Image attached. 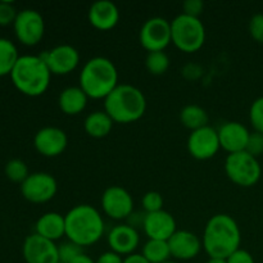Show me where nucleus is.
Instances as JSON below:
<instances>
[{
    "label": "nucleus",
    "mask_w": 263,
    "mask_h": 263,
    "mask_svg": "<svg viewBox=\"0 0 263 263\" xmlns=\"http://www.w3.org/2000/svg\"><path fill=\"white\" fill-rule=\"evenodd\" d=\"M202 243L210 258L226 259L240 248V228L230 215L218 213L208 220Z\"/></svg>",
    "instance_id": "f257e3e1"
},
{
    "label": "nucleus",
    "mask_w": 263,
    "mask_h": 263,
    "mask_svg": "<svg viewBox=\"0 0 263 263\" xmlns=\"http://www.w3.org/2000/svg\"><path fill=\"white\" fill-rule=\"evenodd\" d=\"M66 236L77 246L90 247L103 238L105 223L99 211L90 204H77L64 215Z\"/></svg>",
    "instance_id": "f03ea898"
},
{
    "label": "nucleus",
    "mask_w": 263,
    "mask_h": 263,
    "mask_svg": "<svg viewBox=\"0 0 263 263\" xmlns=\"http://www.w3.org/2000/svg\"><path fill=\"white\" fill-rule=\"evenodd\" d=\"M118 85V71L110 59L94 57L82 66L79 86L89 99H105Z\"/></svg>",
    "instance_id": "7ed1b4c3"
},
{
    "label": "nucleus",
    "mask_w": 263,
    "mask_h": 263,
    "mask_svg": "<svg viewBox=\"0 0 263 263\" xmlns=\"http://www.w3.org/2000/svg\"><path fill=\"white\" fill-rule=\"evenodd\" d=\"M104 110L115 123L136 122L145 115V95L134 85L120 84L104 99Z\"/></svg>",
    "instance_id": "20e7f679"
},
{
    "label": "nucleus",
    "mask_w": 263,
    "mask_h": 263,
    "mask_svg": "<svg viewBox=\"0 0 263 263\" xmlns=\"http://www.w3.org/2000/svg\"><path fill=\"white\" fill-rule=\"evenodd\" d=\"M10 79L18 91L35 98L49 89L51 72L40 55H21L10 73Z\"/></svg>",
    "instance_id": "39448f33"
},
{
    "label": "nucleus",
    "mask_w": 263,
    "mask_h": 263,
    "mask_svg": "<svg viewBox=\"0 0 263 263\" xmlns=\"http://www.w3.org/2000/svg\"><path fill=\"white\" fill-rule=\"evenodd\" d=\"M172 43L184 53H195L205 43V27L200 18L181 13L171 22Z\"/></svg>",
    "instance_id": "423d86ee"
},
{
    "label": "nucleus",
    "mask_w": 263,
    "mask_h": 263,
    "mask_svg": "<svg viewBox=\"0 0 263 263\" xmlns=\"http://www.w3.org/2000/svg\"><path fill=\"white\" fill-rule=\"evenodd\" d=\"M225 172L229 179L241 187L254 186L262 176V167L258 158L249 153L228 154L225 159Z\"/></svg>",
    "instance_id": "0eeeda50"
},
{
    "label": "nucleus",
    "mask_w": 263,
    "mask_h": 263,
    "mask_svg": "<svg viewBox=\"0 0 263 263\" xmlns=\"http://www.w3.org/2000/svg\"><path fill=\"white\" fill-rule=\"evenodd\" d=\"M139 41L148 53L164 51V49L172 43L171 22L163 17L149 18L141 26Z\"/></svg>",
    "instance_id": "6e6552de"
},
{
    "label": "nucleus",
    "mask_w": 263,
    "mask_h": 263,
    "mask_svg": "<svg viewBox=\"0 0 263 263\" xmlns=\"http://www.w3.org/2000/svg\"><path fill=\"white\" fill-rule=\"evenodd\" d=\"M15 37L26 46H35L43 40L45 33V21L35 9H22L18 12L14 23Z\"/></svg>",
    "instance_id": "1a4fd4ad"
},
{
    "label": "nucleus",
    "mask_w": 263,
    "mask_h": 263,
    "mask_svg": "<svg viewBox=\"0 0 263 263\" xmlns=\"http://www.w3.org/2000/svg\"><path fill=\"white\" fill-rule=\"evenodd\" d=\"M21 193L30 203L41 204L53 199L58 193V182L48 172H33L21 184Z\"/></svg>",
    "instance_id": "9d476101"
},
{
    "label": "nucleus",
    "mask_w": 263,
    "mask_h": 263,
    "mask_svg": "<svg viewBox=\"0 0 263 263\" xmlns=\"http://www.w3.org/2000/svg\"><path fill=\"white\" fill-rule=\"evenodd\" d=\"M221 149L218 133L212 126H204L190 133L187 138V152L198 161L213 158Z\"/></svg>",
    "instance_id": "9b49d317"
},
{
    "label": "nucleus",
    "mask_w": 263,
    "mask_h": 263,
    "mask_svg": "<svg viewBox=\"0 0 263 263\" xmlns=\"http://www.w3.org/2000/svg\"><path fill=\"white\" fill-rule=\"evenodd\" d=\"M102 210L109 218L116 221L127 220L134 212L133 195L122 186L113 185L107 187L102 194Z\"/></svg>",
    "instance_id": "f8f14e48"
},
{
    "label": "nucleus",
    "mask_w": 263,
    "mask_h": 263,
    "mask_svg": "<svg viewBox=\"0 0 263 263\" xmlns=\"http://www.w3.org/2000/svg\"><path fill=\"white\" fill-rule=\"evenodd\" d=\"M40 57L44 59L48 68L50 69L51 74H58V76L71 73L80 64L79 50L68 44H61V45L54 46L50 50H46L40 54Z\"/></svg>",
    "instance_id": "ddd939ff"
},
{
    "label": "nucleus",
    "mask_w": 263,
    "mask_h": 263,
    "mask_svg": "<svg viewBox=\"0 0 263 263\" xmlns=\"http://www.w3.org/2000/svg\"><path fill=\"white\" fill-rule=\"evenodd\" d=\"M22 254L26 263H58V246L36 233L25 239Z\"/></svg>",
    "instance_id": "4468645a"
},
{
    "label": "nucleus",
    "mask_w": 263,
    "mask_h": 263,
    "mask_svg": "<svg viewBox=\"0 0 263 263\" xmlns=\"http://www.w3.org/2000/svg\"><path fill=\"white\" fill-rule=\"evenodd\" d=\"M68 136L66 131L55 126H45L33 136V146L44 157L54 158L66 151Z\"/></svg>",
    "instance_id": "2eb2a0df"
},
{
    "label": "nucleus",
    "mask_w": 263,
    "mask_h": 263,
    "mask_svg": "<svg viewBox=\"0 0 263 263\" xmlns=\"http://www.w3.org/2000/svg\"><path fill=\"white\" fill-rule=\"evenodd\" d=\"M107 241L110 251L122 257H127L135 253L138 249L140 244V235L133 226L127 223H120L113 226L112 230L108 233Z\"/></svg>",
    "instance_id": "dca6fc26"
},
{
    "label": "nucleus",
    "mask_w": 263,
    "mask_h": 263,
    "mask_svg": "<svg viewBox=\"0 0 263 263\" xmlns=\"http://www.w3.org/2000/svg\"><path fill=\"white\" fill-rule=\"evenodd\" d=\"M143 230L148 239L168 241L170 238L177 231L176 220L171 213L164 210L146 213Z\"/></svg>",
    "instance_id": "f3484780"
},
{
    "label": "nucleus",
    "mask_w": 263,
    "mask_h": 263,
    "mask_svg": "<svg viewBox=\"0 0 263 263\" xmlns=\"http://www.w3.org/2000/svg\"><path fill=\"white\" fill-rule=\"evenodd\" d=\"M171 257L177 261H190L198 257L203 243L197 234L189 230H177L168 240Z\"/></svg>",
    "instance_id": "a211bd4d"
},
{
    "label": "nucleus",
    "mask_w": 263,
    "mask_h": 263,
    "mask_svg": "<svg viewBox=\"0 0 263 263\" xmlns=\"http://www.w3.org/2000/svg\"><path fill=\"white\" fill-rule=\"evenodd\" d=\"M217 133L221 149L226 151L229 154L246 151L251 133L243 123L229 121L218 128Z\"/></svg>",
    "instance_id": "6ab92c4d"
},
{
    "label": "nucleus",
    "mask_w": 263,
    "mask_h": 263,
    "mask_svg": "<svg viewBox=\"0 0 263 263\" xmlns=\"http://www.w3.org/2000/svg\"><path fill=\"white\" fill-rule=\"evenodd\" d=\"M120 9L109 0H99L91 4L87 18L90 25L99 31H109L117 26L120 21Z\"/></svg>",
    "instance_id": "aec40b11"
},
{
    "label": "nucleus",
    "mask_w": 263,
    "mask_h": 263,
    "mask_svg": "<svg viewBox=\"0 0 263 263\" xmlns=\"http://www.w3.org/2000/svg\"><path fill=\"white\" fill-rule=\"evenodd\" d=\"M35 233L43 238L55 243L66 236V220L58 212H46L37 218L35 223Z\"/></svg>",
    "instance_id": "412c9836"
},
{
    "label": "nucleus",
    "mask_w": 263,
    "mask_h": 263,
    "mask_svg": "<svg viewBox=\"0 0 263 263\" xmlns=\"http://www.w3.org/2000/svg\"><path fill=\"white\" fill-rule=\"evenodd\" d=\"M89 97L80 86H68L59 94L58 105L67 116H77L86 108Z\"/></svg>",
    "instance_id": "4be33fe9"
},
{
    "label": "nucleus",
    "mask_w": 263,
    "mask_h": 263,
    "mask_svg": "<svg viewBox=\"0 0 263 263\" xmlns=\"http://www.w3.org/2000/svg\"><path fill=\"white\" fill-rule=\"evenodd\" d=\"M113 125H115V122L105 110L91 112L86 116L84 121L85 131H86L87 135L94 139H103L109 135Z\"/></svg>",
    "instance_id": "5701e85b"
},
{
    "label": "nucleus",
    "mask_w": 263,
    "mask_h": 263,
    "mask_svg": "<svg viewBox=\"0 0 263 263\" xmlns=\"http://www.w3.org/2000/svg\"><path fill=\"white\" fill-rule=\"evenodd\" d=\"M180 121L185 127L194 131L208 126L210 117H208L207 110L200 105L187 104L180 112Z\"/></svg>",
    "instance_id": "b1692460"
},
{
    "label": "nucleus",
    "mask_w": 263,
    "mask_h": 263,
    "mask_svg": "<svg viewBox=\"0 0 263 263\" xmlns=\"http://www.w3.org/2000/svg\"><path fill=\"white\" fill-rule=\"evenodd\" d=\"M20 57L13 41L0 37V77L10 76Z\"/></svg>",
    "instance_id": "393cba45"
},
{
    "label": "nucleus",
    "mask_w": 263,
    "mask_h": 263,
    "mask_svg": "<svg viewBox=\"0 0 263 263\" xmlns=\"http://www.w3.org/2000/svg\"><path fill=\"white\" fill-rule=\"evenodd\" d=\"M141 254L149 263H163L171 259L168 241L148 239L143 247Z\"/></svg>",
    "instance_id": "a878e982"
},
{
    "label": "nucleus",
    "mask_w": 263,
    "mask_h": 263,
    "mask_svg": "<svg viewBox=\"0 0 263 263\" xmlns=\"http://www.w3.org/2000/svg\"><path fill=\"white\" fill-rule=\"evenodd\" d=\"M145 67L154 76L166 73L170 68V58L164 51H151L145 58Z\"/></svg>",
    "instance_id": "bb28decb"
},
{
    "label": "nucleus",
    "mask_w": 263,
    "mask_h": 263,
    "mask_svg": "<svg viewBox=\"0 0 263 263\" xmlns=\"http://www.w3.org/2000/svg\"><path fill=\"white\" fill-rule=\"evenodd\" d=\"M5 176L10 180L12 182H17V184H22L28 176H30V172H28V167L26 164V162H23L22 159H10L5 164Z\"/></svg>",
    "instance_id": "cd10ccee"
},
{
    "label": "nucleus",
    "mask_w": 263,
    "mask_h": 263,
    "mask_svg": "<svg viewBox=\"0 0 263 263\" xmlns=\"http://www.w3.org/2000/svg\"><path fill=\"white\" fill-rule=\"evenodd\" d=\"M58 253H59V262L62 263H71L72 261L84 254V248L77 246L73 241H64L61 246H58Z\"/></svg>",
    "instance_id": "c85d7f7f"
},
{
    "label": "nucleus",
    "mask_w": 263,
    "mask_h": 263,
    "mask_svg": "<svg viewBox=\"0 0 263 263\" xmlns=\"http://www.w3.org/2000/svg\"><path fill=\"white\" fill-rule=\"evenodd\" d=\"M249 121L257 133L263 134V97L257 98L249 108Z\"/></svg>",
    "instance_id": "c756f323"
},
{
    "label": "nucleus",
    "mask_w": 263,
    "mask_h": 263,
    "mask_svg": "<svg viewBox=\"0 0 263 263\" xmlns=\"http://www.w3.org/2000/svg\"><path fill=\"white\" fill-rule=\"evenodd\" d=\"M163 203L164 200L161 193L153 192V190L145 193L143 199H141V205H143L145 213H153L162 211L163 210Z\"/></svg>",
    "instance_id": "7c9ffc66"
},
{
    "label": "nucleus",
    "mask_w": 263,
    "mask_h": 263,
    "mask_svg": "<svg viewBox=\"0 0 263 263\" xmlns=\"http://www.w3.org/2000/svg\"><path fill=\"white\" fill-rule=\"evenodd\" d=\"M17 15L18 12L13 3L0 2V26L13 25Z\"/></svg>",
    "instance_id": "2f4dec72"
},
{
    "label": "nucleus",
    "mask_w": 263,
    "mask_h": 263,
    "mask_svg": "<svg viewBox=\"0 0 263 263\" xmlns=\"http://www.w3.org/2000/svg\"><path fill=\"white\" fill-rule=\"evenodd\" d=\"M247 153H249L251 156L256 157H261L263 154V134L257 133V131H253L251 133L248 139V144H247L246 148Z\"/></svg>",
    "instance_id": "473e14b6"
},
{
    "label": "nucleus",
    "mask_w": 263,
    "mask_h": 263,
    "mask_svg": "<svg viewBox=\"0 0 263 263\" xmlns=\"http://www.w3.org/2000/svg\"><path fill=\"white\" fill-rule=\"evenodd\" d=\"M249 33L254 41L263 44V13H257L251 18Z\"/></svg>",
    "instance_id": "72a5a7b5"
},
{
    "label": "nucleus",
    "mask_w": 263,
    "mask_h": 263,
    "mask_svg": "<svg viewBox=\"0 0 263 263\" xmlns=\"http://www.w3.org/2000/svg\"><path fill=\"white\" fill-rule=\"evenodd\" d=\"M182 13L187 15H192V17H198L202 14L203 9H204V3L202 0H186V2L182 4Z\"/></svg>",
    "instance_id": "f704fd0d"
},
{
    "label": "nucleus",
    "mask_w": 263,
    "mask_h": 263,
    "mask_svg": "<svg viewBox=\"0 0 263 263\" xmlns=\"http://www.w3.org/2000/svg\"><path fill=\"white\" fill-rule=\"evenodd\" d=\"M226 263H256L253 256L246 249L239 248L238 251L234 252L231 256L226 258Z\"/></svg>",
    "instance_id": "c9c22d12"
},
{
    "label": "nucleus",
    "mask_w": 263,
    "mask_h": 263,
    "mask_svg": "<svg viewBox=\"0 0 263 263\" xmlns=\"http://www.w3.org/2000/svg\"><path fill=\"white\" fill-rule=\"evenodd\" d=\"M123 258L125 257L120 256V254L115 253L112 251H108L100 254L95 263H123Z\"/></svg>",
    "instance_id": "e433bc0d"
},
{
    "label": "nucleus",
    "mask_w": 263,
    "mask_h": 263,
    "mask_svg": "<svg viewBox=\"0 0 263 263\" xmlns=\"http://www.w3.org/2000/svg\"><path fill=\"white\" fill-rule=\"evenodd\" d=\"M145 215L146 213H141V212H135L134 211L130 216L127 217V225L133 226L134 229L138 230L139 228H143L144 226V220H145Z\"/></svg>",
    "instance_id": "4c0bfd02"
},
{
    "label": "nucleus",
    "mask_w": 263,
    "mask_h": 263,
    "mask_svg": "<svg viewBox=\"0 0 263 263\" xmlns=\"http://www.w3.org/2000/svg\"><path fill=\"white\" fill-rule=\"evenodd\" d=\"M123 263H149L141 253H134L123 258Z\"/></svg>",
    "instance_id": "58836bf2"
},
{
    "label": "nucleus",
    "mask_w": 263,
    "mask_h": 263,
    "mask_svg": "<svg viewBox=\"0 0 263 263\" xmlns=\"http://www.w3.org/2000/svg\"><path fill=\"white\" fill-rule=\"evenodd\" d=\"M71 263H95L94 259L91 258V257H89L87 254H81L80 257H77L74 261H72Z\"/></svg>",
    "instance_id": "ea45409f"
},
{
    "label": "nucleus",
    "mask_w": 263,
    "mask_h": 263,
    "mask_svg": "<svg viewBox=\"0 0 263 263\" xmlns=\"http://www.w3.org/2000/svg\"><path fill=\"white\" fill-rule=\"evenodd\" d=\"M205 263H226V259H217V258H210Z\"/></svg>",
    "instance_id": "a19ab883"
},
{
    "label": "nucleus",
    "mask_w": 263,
    "mask_h": 263,
    "mask_svg": "<svg viewBox=\"0 0 263 263\" xmlns=\"http://www.w3.org/2000/svg\"><path fill=\"white\" fill-rule=\"evenodd\" d=\"M163 263H177L176 261H172V259H170V261H166V262H163Z\"/></svg>",
    "instance_id": "79ce46f5"
},
{
    "label": "nucleus",
    "mask_w": 263,
    "mask_h": 263,
    "mask_svg": "<svg viewBox=\"0 0 263 263\" xmlns=\"http://www.w3.org/2000/svg\"><path fill=\"white\" fill-rule=\"evenodd\" d=\"M58 263H62V262H58Z\"/></svg>",
    "instance_id": "37998d69"
}]
</instances>
